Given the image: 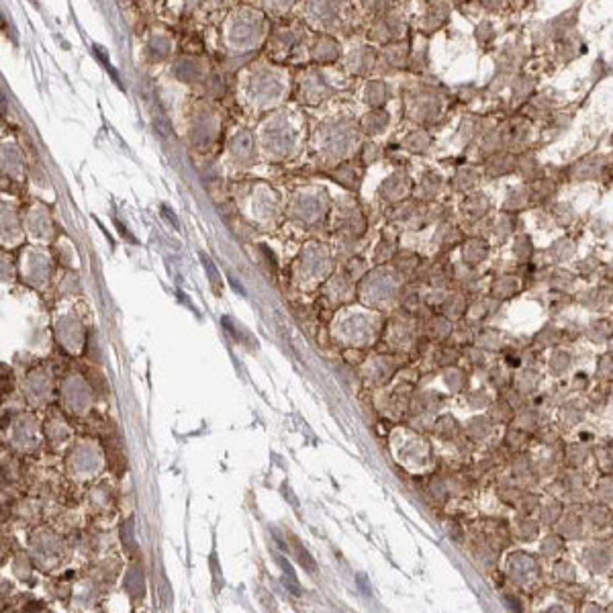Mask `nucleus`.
I'll use <instances>...</instances> for the list:
<instances>
[{"label":"nucleus","instance_id":"nucleus-7","mask_svg":"<svg viewBox=\"0 0 613 613\" xmlns=\"http://www.w3.org/2000/svg\"><path fill=\"white\" fill-rule=\"evenodd\" d=\"M560 109V102L552 90H538L531 100L519 111L526 119H530L533 125H542L548 116Z\"/></svg>","mask_w":613,"mask_h":613},{"label":"nucleus","instance_id":"nucleus-1","mask_svg":"<svg viewBox=\"0 0 613 613\" xmlns=\"http://www.w3.org/2000/svg\"><path fill=\"white\" fill-rule=\"evenodd\" d=\"M444 102L446 94L438 86H421L419 90H415V94L409 100V113L419 123L430 125L444 113Z\"/></svg>","mask_w":613,"mask_h":613},{"label":"nucleus","instance_id":"nucleus-24","mask_svg":"<svg viewBox=\"0 0 613 613\" xmlns=\"http://www.w3.org/2000/svg\"><path fill=\"white\" fill-rule=\"evenodd\" d=\"M125 587H127V593L137 599V597L143 595V577H141V568L133 566L125 579Z\"/></svg>","mask_w":613,"mask_h":613},{"label":"nucleus","instance_id":"nucleus-14","mask_svg":"<svg viewBox=\"0 0 613 613\" xmlns=\"http://www.w3.org/2000/svg\"><path fill=\"white\" fill-rule=\"evenodd\" d=\"M474 43L481 53H491L495 51V45H497L499 39V29L497 25L491 21V18H481L477 25H474Z\"/></svg>","mask_w":613,"mask_h":613},{"label":"nucleus","instance_id":"nucleus-8","mask_svg":"<svg viewBox=\"0 0 613 613\" xmlns=\"http://www.w3.org/2000/svg\"><path fill=\"white\" fill-rule=\"evenodd\" d=\"M501 151H507V133L503 123H493L479 139V153L482 160H489L499 156Z\"/></svg>","mask_w":613,"mask_h":613},{"label":"nucleus","instance_id":"nucleus-26","mask_svg":"<svg viewBox=\"0 0 613 613\" xmlns=\"http://www.w3.org/2000/svg\"><path fill=\"white\" fill-rule=\"evenodd\" d=\"M297 546V552H298V560H300V564L305 566V568H309L311 573H315V563H313V558L309 556V552L305 550V548H300L298 544H295Z\"/></svg>","mask_w":613,"mask_h":613},{"label":"nucleus","instance_id":"nucleus-5","mask_svg":"<svg viewBox=\"0 0 613 613\" xmlns=\"http://www.w3.org/2000/svg\"><path fill=\"white\" fill-rule=\"evenodd\" d=\"M505 133H507V149L509 151H524L533 139V123L521 113H509L503 121Z\"/></svg>","mask_w":613,"mask_h":613},{"label":"nucleus","instance_id":"nucleus-13","mask_svg":"<svg viewBox=\"0 0 613 613\" xmlns=\"http://www.w3.org/2000/svg\"><path fill=\"white\" fill-rule=\"evenodd\" d=\"M573 123H575V113H573V111L558 109L556 113H552V115L548 116L546 121L542 123V131H544V135H548L550 139H558V137H563V135L570 131Z\"/></svg>","mask_w":613,"mask_h":613},{"label":"nucleus","instance_id":"nucleus-18","mask_svg":"<svg viewBox=\"0 0 613 613\" xmlns=\"http://www.w3.org/2000/svg\"><path fill=\"white\" fill-rule=\"evenodd\" d=\"M407 67L413 74H425L430 70V48H428V43L411 50V58H409V66Z\"/></svg>","mask_w":613,"mask_h":613},{"label":"nucleus","instance_id":"nucleus-11","mask_svg":"<svg viewBox=\"0 0 613 613\" xmlns=\"http://www.w3.org/2000/svg\"><path fill=\"white\" fill-rule=\"evenodd\" d=\"M605 166H607V164H605V158L593 153V156H585L582 160H579L577 164H573L568 170H570V174H573L575 180L585 183V180H597L599 174L605 170Z\"/></svg>","mask_w":613,"mask_h":613},{"label":"nucleus","instance_id":"nucleus-15","mask_svg":"<svg viewBox=\"0 0 613 613\" xmlns=\"http://www.w3.org/2000/svg\"><path fill=\"white\" fill-rule=\"evenodd\" d=\"M517 174H519L521 178H526L528 183H536V180H540V178H544L542 164L538 162V158H536L531 151H528V149H524V151L517 153Z\"/></svg>","mask_w":613,"mask_h":613},{"label":"nucleus","instance_id":"nucleus-6","mask_svg":"<svg viewBox=\"0 0 613 613\" xmlns=\"http://www.w3.org/2000/svg\"><path fill=\"white\" fill-rule=\"evenodd\" d=\"M587 53H589V43L585 41V37L579 31H575L566 39L558 41L556 45H552V60L556 66L560 67L570 66L573 62H577L579 58H585Z\"/></svg>","mask_w":613,"mask_h":613},{"label":"nucleus","instance_id":"nucleus-17","mask_svg":"<svg viewBox=\"0 0 613 613\" xmlns=\"http://www.w3.org/2000/svg\"><path fill=\"white\" fill-rule=\"evenodd\" d=\"M612 74H613L612 62H607L603 55H597L595 60L591 62V67H589V82H591V86H597V84H601L603 80H607Z\"/></svg>","mask_w":613,"mask_h":613},{"label":"nucleus","instance_id":"nucleus-21","mask_svg":"<svg viewBox=\"0 0 613 613\" xmlns=\"http://www.w3.org/2000/svg\"><path fill=\"white\" fill-rule=\"evenodd\" d=\"M528 199H530V190H528L526 186H515V188H509V192H507L505 207L511 209V211L521 209V207L528 202Z\"/></svg>","mask_w":613,"mask_h":613},{"label":"nucleus","instance_id":"nucleus-4","mask_svg":"<svg viewBox=\"0 0 613 613\" xmlns=\"http://www.w3.org/2000/svg\"><path fill=\"white\" fill-rule=\"evenodd\" d=\"M540 90V76L533 74L530 70H521L517 72L514 78H511V84H509V99H507V107L511 113H519L528 102L531 100V97Z\"/></svg>","mask_w":613,"mask_h":613},{"label":"nucleus","instance_id":"nucleus-12","mask_svg":"<svg viewBox=\"0 0 613 613\" xmlns=\"http://www.w3.org/2000/svg\"><path fill=\"white\" fill-rule=\"evenodd\" d=\"M515 172H517V153L509 149L489 158L484 166V174L489 178H503V176H511Z\"/></svg>","mask_w":613,"mask_h":613},{"label":"nucleus","instance_id":"nucleus-9","mask_svg":"<svg viewBox=\"0 0 613 613\" xmlns=\"http://www.w3.org/2000/svg\"><path fill=\"white\" fill-rule=\"evenodd\" d=\"M454 4L450 0H435L428 6V11L423 13V31L428 33H435L440 29H444L450 17H452Z\"/></svg>","mask_w":613,"mask_h":613},{"label":"nucleus","instance_id":"nucleus-2","mask_svg":"<svg viewBox=\"0 0 613 613\" xmlns=\"http://www.w3.org/2000/svg\"><path fill=\"white\" fill-rule=\"evenodd\" d=\"M531 58L530 45L521 37H511L493 51V64L497 70H505L509 74H517L521 70H528V62Z\"/></svg>","mask_w":613,"mask_h":613},{"label":"nucleus","instance_id":"nucleus-25","mask_svg":"<svg viewBox=\"0 0 613 613\" xmlns=\"http://www.w3.org/2000/svg\"><path fill=\"white\" fill-rule=\"evenodd\" d=\"M386 123H389V113H384V111H376V113L368 115V119H366V127H368L370 133L382 131L386 127Z\"/></svg>","mask_w":613,"mask_h":613},{"label":"nucleus","instance_id":"nucleus-27","mask_svg":"<svg viewBox=\"0 0 613 613\" xmlns=\"http://www.w3.org/2000/svg\"><path fill=\"white\" fill-rule=\"evenodd\" d=\"M200 260H202V266L207 268V272H209V276H211V282L217 284V282H219V272H217V268L213 266V262H211V258L205 256V254H200Z\"/></svg>","mask_w":613,"mask_h":613},{"label":"nucleus","instance_id":"nucleus-10","mask_svg":"<svg viewBox=\"0 0 613 613\" xmlns=\"http://www.w3.org/2000/svg\"><path fill=\"white\" fill-rule=\"evenodd\" d=\"M411 50H413V48H411L407 41H401V39L391 41V43H386L384 50H382V64L386 66V70H391V72H397L401 67H407L409 66V58H411Z\"/></svg>","mask_w":613,"mask_h":613},{"label":"nucleus","instance_id":"nucleus-19","mask_svg":"<svg viewBox=\"0 0 613 613\" xmlns=\"http://www.w3.org/2000/svg\"><path fill=\"white\" fill-rule=\"evenodd\" d=\"M482 94H484V92H482V86H479L477 82L458 84V86L454 88V100L460 102V104H470V102H474V100L482 97Z\"/></svg>","mask_w":613,"mask_h":613},{"label":"nucleus","instance_id":"nucleus-3","mask_svg":"<svg viewBox=\"0 0 613 613\" xmlns=\"http://www.w3.org/2000/svg\"><path fill=\"white\" fill-rule=\"evenodd\" d=\"M579 18H580V9L579 6H570L563 13L550 17L548 21H542L540 27L544 31V37L546 41L552 45H556L558 41L566 39L568 35H573L577 29H579Z\"/></svg>","mask_w":613,"mask_h":613},{"label":"nucleus","instance_id":"nucleus-22","mask_svg":"<svg viewBox=\"0 0 613 613\" xmlns=\"http://www.w3.org/2000/svg\"><path fill=\"white\" fill-rule=\"evenodd\" d=\"M474 2H477L479 11L487 17H499L509 9L507 0H474Z\"/></svg>","mask_w":613,"mask_h":613},{"label":"nucleus","instance_id":"nucleus-20","mask_svg":"<svg viewBox=\"0 0 613 613\" xmlns=\"http://www.w3.org/2000/svg\"><path fill=\"white\" fill-rule=\"evenodd\" d=\"M431 146V135L425 129H413L405 137V148L415 153H423Z\"/></svg>","mask_w":613,"mask_h":613},{"label":"nucleus","instance_id":"nucleus-30","mask_svg":"<svg viewBox=\"0 0 613 613\" xmlns=\"http://www.w3.org/2000/svg\"><path fill=\"white\" fill-rule=\"evenodd\" d=\"M421 2H428V4H431V2H435V0H421Z\"/></svg>","mask_w":613,"mask_h":613},{"label":"nucleus","instance_id":"nucleus-29","mask_svg":"<svg viewBox=\"0 0 613 613\" xmlns=\"http://www.w3.org/2000/svg\"><path fill=\"white\" fill-rule=\"evenodd\" d=\"M121 536H123V542H125V546L133 548V526H131V521H127V524H125V528H123V531H121Z\"/></svg>","mask_w":613,"mask_h":613},{"label":"nucleus","instance_id":"nucleus-28","mask_svg":"<svg viewBox=\"0 0 613 613\" xmlns=\"http://www.w3.org/2000/svg\"><path fill=\"white\" fill-rule=\"evenodd\" d=\"M533 2H536V0H507L509 9H511V11H515V13H521V11H528V9H530Z\"/></svg>","mask_w":613,"mask_h":613},{"label":"nucleus","instance_id":"nucleus-23","mask_svg":"<svg viewBox=\"0 0 613 613\" xmlns=\"http://www.w3.org/2000/svg\"><path fill=\"white\" fill-rule=\"evenodd\" d=\"M389 99V88L384 82H372L366 90V100L372 104V107H382Z\"/></svg>","mask_w":613,"mask_h":613},{"label":"nucleus","instance_id":"nucleus-16","mask_svg":"<svg viewBox=\"0 0 613 613\" xmlns=\"http://www.w3.org/2000/svg\"><path fill=\"white\" fill-rule=\"evenodd\" d=\"M511 78H514V74H509V72H505V70H493V74L489 76V80L484 82V86H482V92L487 94V97H501L503 92H507L509 90V84H511Z\"/></svg>","mask_w":613,"mask_h":613}]
</instances>
